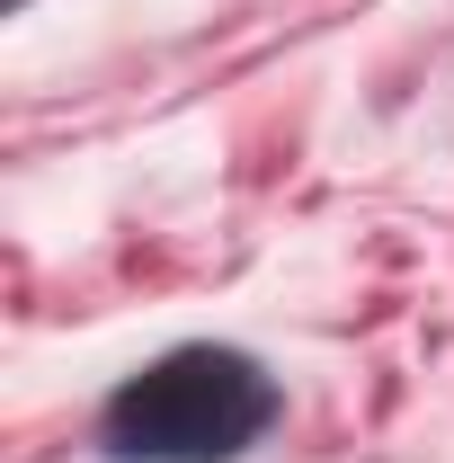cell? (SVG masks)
<instances>
[{
  "label": "cell",
  "instance_id": "cell-1",
  "mask_svg": "<svg viewBox=\"0 0 454 463\" xmlns=\"http://www.w3.org/2000/svg\"><path fill=\"white\" fill-rule=\"evenodd\" d=\"M268 374L232 347H178L108 402V446L134 463H223L268 428Z\"/></svg>",
  "mask_w": 454,
  "mask_h": 463
}]
</instances>
